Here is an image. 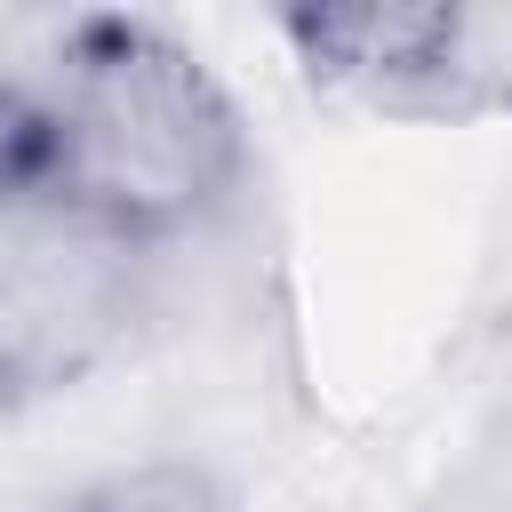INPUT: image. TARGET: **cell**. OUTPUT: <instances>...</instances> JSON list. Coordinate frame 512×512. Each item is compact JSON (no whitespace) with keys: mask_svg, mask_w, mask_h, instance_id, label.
<instances>
[{"mask_svg":"<svg viewBox=\"0 0 512 512\" xmlns=\"http://www.w3.org/2000/svg\"><path fill=\"white\" fill-rule=\"evenodd\" d=\"M56 64H64V80L48 88L64 136L56 216L112 240H160L232 200L248 168L240 112L224 80L168 24L120 8L72 16Z\"/></svg>","mask_w":512,"mask_h":512,"instance_id":"cell-1","label":"cell"},{"mask_svg":"<svg viewBox=\"0 0 512 512\" xmlns=\"http://www.w3.org/2000/svg\"><path fill=\"white\" fill-rule=\"evenodd\" d=\"M280 32L320 88H352L368 104H440L472 80L464 8H288Z\"/></svg>","mask_w":512,"mask_h":512,"instance_id":"cell-2","label":"cell"},{"mask_svg":"<svg viewBox=\"0 0 512 512\" xmlns=\"http://www.w3.org/2000/svg\"><path fill=\"white\" fill-rule=\"evenodd\" d=\"M120 328V296L104 272L64 264H0V408L64 392Z\"/></svg>","mask_w":512,"mask_h":512,"instance_id":"cell-3","label":"cell"},{"mask_svg":"<svg viewBox=\"0 0 512 512\" xmlns=\"http://www.w3.org/2000/svg\"><path fill=\"white\" fill-rule=\"evenodd\" d=\"M56 176H64V136H56V96L0 80V216L48 208L56 216Z\"/></svg>","mask_w":512,"mask_h":512,"instance_id":"cell-4","label":"cell"},{"mask_svg":"<svg viewBox=\"0 0 512 512\" xmlns=\"http://www.w3.org/2000/svg\"><path fill=\"white\" fill-rule=\"evenodd\" d=\"M56 512H232L224 480L208 464H176V456H152V464H120V472H96L88 488H72Z\"/></svg>","mask_w":512,"mask_h":512,"instance_id":"cell-5","label":"cell"}]
</instances>
